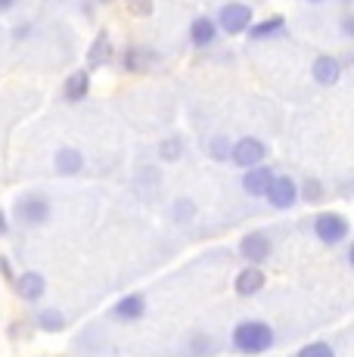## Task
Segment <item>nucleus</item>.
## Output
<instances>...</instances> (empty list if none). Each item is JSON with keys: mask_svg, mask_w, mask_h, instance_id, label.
Returning a JSON list of instances; mask_svg holds the SVG:
<instances>
[{"mask_svg": "<svg viewBox=\"0 0 354 357\" xmlns=\"http://www.w3.org/2000/svg\"><path fill=\"white\" fill-rule=\"evenodd\" d=\"M233 345L246 354H261L274 345V329H270L268 324H258V320H246V324L236 326Z\"/></svg>", "mask_w": 354, "mask_h": 357, "instance_id": "1", "label": "nucleus"}, {"mask_svg": "<svg viewBox=\"0 0 354 357\" xmlns=\"http://www.w3.org/2000/svg\"><path fill=\"white\" fill-rule=\"evenodd\" d=\"M314 233H317V239L336 245V243H342V239L348 236V221H345L342 215H332L330 211V215H320L314 221Z\"/></svg>", "mask_w": 354, "mask_h": 357, "instance_id": "2", "label": "nucleus"}, {"mask_svg": "<svg viewBox=\"0 0 354 357\" xmlns=\"http://www.w3.org/2000/svg\"><path fill=\"white\" fill-rule=\"evenodd\" d=\"M249 19H252V13L246 3H227L221 10V29L227 34H240L249 29Z\"/></svg>", "mask_w": 354, "mask_h": 357, "instance_id": "3", "label": "nucleus"}, {"mask_svg": "<svg viewBox=\"0 0 354 357\" xmlns=\"http://www.w3.org/2000/svg\"><path fill=\"white\" fill-rule=\"evenodd\" d=\"M261 159H264V143L261 140L246 137V140H240L233 146V162L243 165V168H258V162Z\"/></svg>", "mask_w": 354, "mask_h": 357, "instance_id": "4", "label": "nucleus"}, {"mask_svg": "<svg viewBox=\"0 0 354 357\" xmlns=\"http://www.w3.org/2000/svg\"><path fill=\"white\" fill-rule=\"evenodd\" d=\"M295 196H298V190H295V183H292L289 177H274V181H270L268 199H270L274 208H289V205L295 202Z\"/></svg>", "mask_w": 354, "mask_h": 357, "instance_id": "5", "label": "nucleus"}, {"mask_svg": "<svg viewBox=\"0 0 354 357\" xmlns=\"http://www.w3.org/2000/svg\"><path fill=\"white\" fill-rule=\"evenodd\" d=\"M240 252L246 261H252V264H261V261L270 255V239L264 236V233H249V236L240 243Z\"/></svg>", "mask_w": 354, "mask_h": 357, "instance_id": "6", "label": "nucleus"}, {"mask_svg": "<svg viewBox=\"0 0 354 357\" xmlns=\"http://www.w3.org/2000/svg\"><path fill=\"white\" fill-rule=\"evenodd\" d=\"M19 215H22L25 224H40L47 215H50V205H47L40 196H29L19 202Z\"/></svg>", "mask_w": 354, "mask_h": 357, "instance_id": "7", "label": "nucleus"}, {"mask_svg": "<svg viewBox=\"0 0 354 357\" xmlns=\"http://www.w3.org/2000/svg\"><path fill=\"white\" fill-rule=\"evenodd\" d=\"M270 181H274V174H270L268 168H249V174H246V181H243V187H246L249 196H268Z\"/></svg>", "mask_w": 354, "mask_h": 357, "instance_id": "8", "label": "nucleus"}, {"mask_svg": "<svg viewBox=\"0 0 354 357\" xmlns=\"http://www.w3.org/2000/svg\"><path fill=\"white\" fill-rule=\"evenodd\" d=\"M258 289H264V273L258 267H246V271L236 277V292L240 295H255Z\"/></svg>", "mask_w": 354, "mask_h": 357, "instance_id": "9", "label": "nucleus"}, {"mask_svg": "<svg viewBox=\"0 0 354 357\" xmlns=\"http://www.w3.org/2000/svg\"><path fill=\"white\" fill-rule=\"evenodd\" d=\"M143 311H146V305H143L140 295H128V298H121L118 305H115L112 314H115L118 320H137Z\"/></svg>", "mask_w": 354, "mask_h": 357, "instance_id": "10", "label": "nucleus"}, {"mask_svg": "<svg viewBox=\"0 0 354 357\" xmlns=\"http://www.w3.org/2000/svg\"><path fill=\"white\" fill-rule=\"evenodd\" d=\"M16 289L22 298H29V301H35L44 295V277L40 273H25V277H19V283H16Z\"/></svg>", "mask_w": 354, "mask_h": 357, "instance_id": "11", "label": "nucleus"}, {"mask_svg": "<svg viewBox=\"0 0 354 357\" xmlns=\"http://www.w3.org/2000/svg\"><path fill=\"white\" fill-rule=\"evenodd\" d=\"M314 78L320 84H336L339 81V63L332 56H320L314 63Z\"/></svg>", "mask_w": 354, "mask_h": 357, "instance_id": "12", "label": "nucleus"}, {"mask_svg": "<svg viewBox=\"0 0 354 357\" xmlns=\"http://www.w3.org/2000/svg\"><path fill=\"white\" fill-rule=\"evenodd\" d=\"M81 165L84 159L78 149H59L56 153V171H63V174H75V171H81Z\"/></svg>", "mask_w": 354, "mask_h": 357, "instance_id": "13", "label": "nucleus"}, {"mask_svg": "<svg viewBox=\"0 0 354 357\" xmlns=\"http://www.w3.org/2000/svg\"><path fill=\"white\" fill-rule=\"evenodd\" d=\"M190 38H193V44H199V47L212 44L215 40V25L208 22V19H196L193 29H190Z\"/></svg>", "mask_w": 354, "mask_h": 357, "instance_id": "14", "label": "nucleus"}, {"mask_svg": "<svg viewBox=\"0 0 354 357\" xmlns=\"http://www.w3.org/2000/svg\"><path fill=\"white\" fill-rule=\"evenodd\" d=\"M87 84H91V81H87V75L84 72H75L69 81H66V97L69 100H81L87 93Z\"/></svg>", "mask_w": 354, "mask_h": 357, "instance_id": "15", "label": "nucleus"}, {"mask_svg": "<svg viewBox=\"0 0 354 357\" xmlns=\"http://www.w3.org/2000/svg\"><path fill=\"white\" fill-rule=\"evenodd\" d=\"M298 357H336V351H332L326 342H314V345H305L302 351H298Z\"/></svg>", "mask_w": 354, "mask_h": 357, "instance_id": "16", "label": "nucleus"}, {"mask_svg": "<svg viewBox=\"0 0 354 357\" xmlns=\"http://www.w3.org/2000/svg\"><path fill=\"white\" fill-rule=\"evenodd\" d=\"M280 29H283V19H280V16H274L270 22L255 25V29H252V38H268V34H274V31H280Z\"/></svg>", "mask_w": 354, "mask_h": 357, "instance_id": "17", "label": "nucleus"}, {"mask_svg": "<svg viewBox=\"0 0 354 357\" xmlns=\"http://www.w3.org/2000/svg\"><path fill=\"white\" fill-rule=\"evenodd\" d=\"M103 56H109V38L106 34H100L97 44H93V50H91V63H100Z\"/></svg>", "mask_w": 354, "mask_h": 357, "instance_id": "18", "label": "nucleus"}, {"mask_svg": "<svg viewBox=\"0 0 354 357\" xmlns=\"http://www.w3.org/2000/svg\"><path fill=\"white\" fill-rule=\"evenodd\" d=\"M40 326H44V329H59V326H63V317H59L56 311H44V314H40Z\"/></svg>", "mask_w": 354, "mask_h": 357, "instance_id": "19", "label": "nucleus"}, {"mask_svg": "<svg viewBox=\"0 0 354 357\" xmlns=\"http://www.w3.org/2000/svg\"><path fill=\"white\" fill-rule=\"evenodd\" d=\"M143 63H149V53H140V50L128 53V68H143Z\"/></svg>", "mask_w": 354, "mask_h": 357, "instance_id": "20", "label": "nucleus"}, {"mask_svg": "<svg viewBox=\"0 0 354 357\" xmlns=\"http://www.w3.org/2000/svg\"><path fill=\"white\" fill-rule=\"evenodd\" d=\"M177 153H180V140H168L165 146H162V155H165V159H174Z\"/></svg>", "mask_w": 354, "mask_h": 357, "instance_id": "21", "label": "nucleus"}, {"mask_svg": "<svg viewBox=\"0 0 354 357\" xmlns=\"http://www.w3.org/2000/svg\"><path fill=\"white\" fill-rule=\"evenodd\" d=\"M305 196H308L311 202H317V199H320V183L317 181H308V193H305Z\"/></svg>", "mask_w": 354, "mask_h": 357, "instance_id": "22", "label": "nucleus"}, {"mask_svg": "<svg viewBox=\"0 0 354 357\" xmlns=\"http://www.w3.org/2000/svg\"><path fill=\"white\" fill-rule=\"evenodd\" d=\"M212 153H215V155H227V146H224V140H215Z\"/></svg>", "mask_w": 354, "mask_h": 357, "instance_id": "23", "label": "nucleus"}, {"mask_svg": "<svg viewBox=\"0 0 354 357\" xmlns=\"http://www.w3.org/2000/svg\"><path fill=\"white\" fill-rule=\"evenodd\" d=\"M0 271H3V277H10V273H13V267H10V261H0Z\"/></svg>", "mask_w": 354, "mask_h": 357, "instance_id": "24", "label": "nucleus"}, {"mask_svg": "<svg viewBox=\"0 0 354 357\" xmlns=\"http://www.w3.org/2000/svg\"><path fill=\"white\" fill-rule=\"evenodd\" d=\"M10 6H13V0H0V13H3V10H10Z\"/></svg>", "mask_w": 354, "mask_h": 357, "instance_id": "25", "label": "nucleus"}, {"mask_svg": "<svg viewBox=\"0 0 354 357\" xmlns=\"http://www.w3.org/2000/svg\"><path fill=\"white\" fill-rule=\"evenodd\" d=\"M314 3H317V0H314Z\"/></svg>", "mask_w": 354, "mask_h": 357, "instance_id": "26", "label": "nucleus"}]
</instances>
